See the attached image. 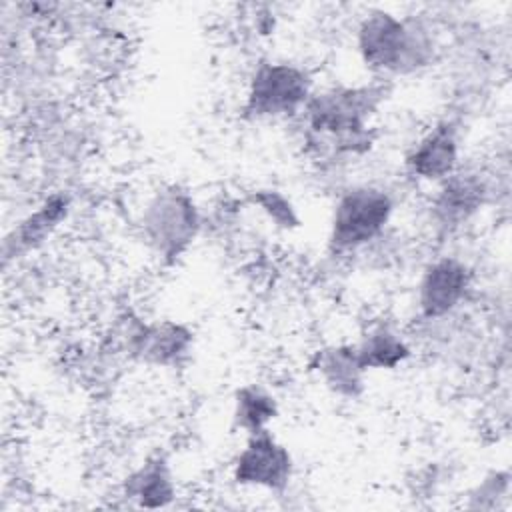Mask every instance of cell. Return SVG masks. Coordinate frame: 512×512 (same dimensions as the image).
Wrapping results in <instances>:
<instances>
[{"label": "cell", "mask_w": 512, "mask_h": 512, "mask_svg": "<svg viewBox=\"0 0 512 512\" xmlns=\"http://www.w3.org/2000/svg\"><path fill=\"white\" fill-rule=\"evenodd\" d=\"M384 84L338 86L312 94L304 106L306 138L336 154H362L372 146L370 118L386 98Z\"/></svg>", "instance_id": "obj_1"}, {"label": "cell", "mask_w": 512, "mask_h": 512, "mask_svg": "<svg viewBox=\"0 0 512 512\" xmlns=\"http://www.w3.org/2000/svg\"><path fill=\"white\" fill-rule=\"evenodd\" d=\"M356 48L366 68L376 74H414L432 64L436 42L430 28L416 18L388 10H370L358 24Z\"/></svg>", "instance_id": "obj_2"}, {"label": "cell", "mask_w": 512, "mask_h": 512, "mask_svg": "<svg viewBox=\"0 0 512 512\" xmlns=\"http://www.w3.org/2000/svg\"><path fill=\"white\" fill-rule=\"evenodd\" d=\"M142 232L148 246L164 260H178L200 230L194 198L180 186H164L148 200L142 212Z\"/></svg>", "instance_id": "obj_3"}, {"label": "cell", "mask_w": 512, "mask_h": 512, "mask_svg": "<svg viewBox=\"0 0 512 512\" xmlns=\"http://www.w3.org/2000/svg\"><path fill=\"white\" fill-rule=\"evenodd\" d=\"M394 212L392 196L376 186H354L336 200L328 246L336 254L354 252L376 240Z\"/></svg>", "instance_id": "obj_4"}, {"label": "cell", "mask_w": 512, "mask_h": 512, "mask_svg": "<svg viewBox=\"0 0 512 512\" xmlns=\"http://www.w3.org/2000/svg\"><path fill=\"white\" fill-rule=\"evenodd\" d=\"M312 96L310 74L292 62H262L250 76L244 116L274 120L296 116Z\"/></svg>", "instance_id": "obj_5"}, {"label": "cell", "mask_w": 512, "mask_h": 512, "mask_svg": "<svg viewBox=\"0 0 512 512\" xmlns=\"http://www.w3.org/2000/svg\"><path fill=\"white\" fill-rule=\"evenodd\" d=\"M232 476L240 486L282 492L292 476V456L288 448L266 428L256 434H248L246 446L234 462Z\"/></svg>", "instance_id": "obj_6"}, {"label": "cell", "mask_w": 512, "mask_h": 512, "mask_svg": "<svg viewBox=\"0 0 512 512\" xmlns=\"http://www.w3.org/2000/svg\"><path fill=\"white\" fill-rule=\"evenodd\" d=\"M194 332L174 320L138 322L128 334V352L134 360L158 368H180L190 360Z\"/></svg>", "instance_id": "obj_7"}, {"label": "cell", "mask_w": 512, "mask_h": 512, "mask_svg": "<svg viewBox=\"0 0 512 512\" xmlns=\"http://www.w3.org/2000/svg\"><path fill=\"white\" fill-rule=\"evenodd\" d=\"M470 288L468 266L454 258L442 256L430 262L418 282V310L426 320L448 316L464 300Z\"/></svg>", "instance_id": "obj_8"}, {"label": "cell", "mask_w": 512, "mask_h": 512, "mask_svg": "<svg viewBox=\"0 0 512 512\" xmlns=\"http://www.w3.org/2000/svg\"><path fill=\"white\" fill-rule=\"evenodd\" d=\"M486 194L488 188L480 174L454 170L440 182V188L432 200V220L444 230L458 228L484 206Z\"/></svg>", "instance_id": "obj_9"}, {"label": "cell", "mask_w": 512, "mask_h": 512, "mask_svg": "<svg viewBox=\"0 0 512 512\" xmlns=\"http://www.w3.org/2000/svg\"><path fill=\"white\" fill-rule=\"evenodd\" d=\"M406 172L424 182H442L458 168V134L450 122L430 128L406 154Z\"/></svg>", "instance_id": "obj_10"}, {"label": "cell", "mask_w": 512, "mask_h": 512, "mask_svg": "<svg viewBox=\"0 0 512 512\" xmlns=\"http://www.w3.org/2000/svg\"><path fill=\"white\" fill-rule=\"evenodd\" d=\"M70 210V198L62 192L52 194L46 198L34 212H30L26 218L18 222V226L12 228V232L6 236L2 254L8 262L10 258L22 256L38 246H42L52 232L60 226V222L68 216Z\"/></svg>", "instance_id": "obj_11"}, {"label": "cell", "mask_w": 512, "mask_h": 512, "mask_svg": "<svg viewBox=\"0 0 512 512\" xmlns=\"http://www.w3.org/2000/svg\"><path fill=\"white\" fill-rule=\"evenodd\" d=\"M328 390L344 398H358L364 392L366 368L362 366L356 344H334L318 350L310 362Z\"/></svg>", "instance_id": "obj_12"}, {"label": "cell", "mask_w": 512, "mask_h": 512, "mask_svg": "<svg viewBox=\"0 0 512 512\" xmlns=\"http://www.w3.org/2000/svg\"><path fill=\"white\" fill-rule=\"evenodd\" d=\"M124 494L142 508L168 506L176 494L168 462L162 456L148 458L132 474H128Z\"/></svg>", "instance_id": "obj_13"}, {"label": "cell", "mask_w": 512, "mask_h": 512, "mask_svg": "<svg viewBox=\"0 0 512 512\" xmlns=\"http://www.w3.org/2000/svg\"><path fill=\"white\" fill-rule=\"evenodd\" d=\"M358 358L368 370H394L410 356L406 340L386 324L372 326L356 344Z\"/></svg>", "instance_id": "obj_14"}, {"label": "cell", "mask_w": 512, "mask_h": 512, "mask_svg": "<svg viewBox=\"0 0 512 512\" xmlns=\"http://www.w3.org/2000/svg\"><path fill=\"white\" fill-rule=\"evenodd\" d=\"M278 414L276 398L258 384H246L236 390L232 422L234 428L244 430L246 434H256L266 430L268 424Z\"/></svg>", "instance_id": "obj_15"}, {"label": "cell", "mask_w": 512, "mask_h": 512, "mask_svg": "<svg viewBox=\"0 0 512 512\" xmlns=\"http://www.w3.org/2000/svg\"><path fill=\"white\" fill-rule=\"evenodd\" d=\"M250 202L262 210V214L282 230H292L300 226V216L294 204L280 190L258 188L250 192Z\"/></svg>", "instance_id": "obj_16"}]
</instances>
